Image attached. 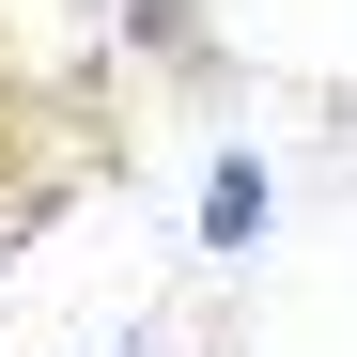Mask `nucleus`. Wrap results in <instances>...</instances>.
<instances>
[{
  "label": "nucleus",
  "instance_id": "nucleus-1",
  "mask_svg": "<svg viewBox=\"0 0 357 357\" xmlns=\"http://www.w3.org/2000/svg\"><path fill=\"white\" fill-rule=\"evenodd\" d=\"M264 233V155H218V187H202V249H249Z\"/></svg>",
  "mask_w": 357,
  "mask_h": 357
}]
</instances>
